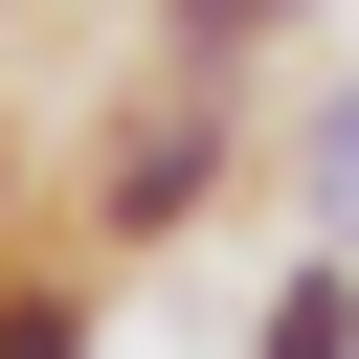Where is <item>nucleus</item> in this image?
Instances as JSON below:
<instances>
[{
  "instance_id": "obj_1",
  "label": "nucleus",
  "mask_w": 359,
  "mask_h": 359,
  "mask_svg": "<svg viewBox=\"0 0 359 359\" xmlns=\"http://www.w3.org/2000/svg\"><path fill=\"white\" fill-rule=\"evenodd\" d=\"M247 180H269V112L247 90H180V67H112L90 112H45V247H90L112 292L180 269Z\"/></svg>"
},
{
  "instance_id": "obj_2",
  "label": "nucleus",
  "mask_w": 359,
  "mask_h": 359,
  "mask_svg": "<svg viewBox=\"0 0 359 359\" xmlns=\"http://www.w3.org/2000/svg\"><path fill=\"white\" fill-rule=\"evenodd\" d=\"M314 22H337V0H135V67H180V90H269Z\"/></svg>"
},
{
  "instance_id": "obj_3",
  "label": "nucleus",
  "mask_w": 359,
  "mask_h": 359,
  "mask_svg": "<svg viewBox=\"0 0 359 359\" xmlns=\"http://www.w3.org/2000/svg\"><path fill=\"white\" fill-rule=\"evenodd\" d=\"M0 359H112V269L90 247H0Z\"/></svg>"
},
{
  "instance_id": "obj_4",
  "label": "nucleus",
  "mask_w": 359,
  "mask_h": 359,
  "mask_svg": "<svg viewBox=\"0 0 359 359\" xmlns=\"http://www.w3.org/2000/svg\"><path fill=\"white\" fill-rule=\"evenodd\" d=\"M269 157H292V224H314V247L359 269V67H337V90H314V112L269 135Z\"/></svg>"
},
{
  "instance_id": "obj_5",
  "label": "nucleus",
  "mask_w": 359,
  "mask_h": 359,
  "mask_svg": "<svg viewBox=\"0 0 359 359\" xmlns=\"http://www.w3.org/2000/svg\"><path fill=\"white\" fill-rule=\"evenodd\" d=\"M247 359H359V269H337V247H292V269L247 292Z\"/></svg>"
},
{
  "instance_id": "obj_6",
  "label": "nucleus",
  "mask_w": 359,
  "mask_h": 359,
  "mask_svg": "<svg viewBox=\"0 0 359 359\" xmlns=\"http://www.w3.org/2000/svg\"><path fill=\"white\" fill-rule=\"evenodd\" d=\"M0 247H45V112L0 90Z\"/></svg>"
}]
</instances>
